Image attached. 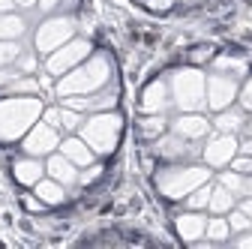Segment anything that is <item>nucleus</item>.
I'll return each mask as SVG.
<instances>
[{
  "label": "nucleus",
  "mask_w": 252,
  "mask_h": 249,
  "mask_svg": "<svg viewBox=\"0 0 252 249\" xmlns=\"http://www.w3.org/2000/svg\"><path fill=\"white\" fill-rule=\"evenodd\" d=\"M15 6V0H0V12H9Z\"/></svg>",
  "instance_id": "ea45409f"
},
{
  "label": "nucleus",
  "mask_w": 252,
  "mask_h": 249,
  "mask_svg": "<svg viewBox=\"0 0 252 249\" xmlns=\"http://www.w3.org/2000/svg\"><path fill=\"white\" fill-rule=\"evenodd\" d=\"M210 189H213L210 183H201L198 189H192V192L186 195V207H189V210H204V207L210 204Z\"/></svg>",
  "instance_id": "cd10ccee"
},
{
  "label": "nucleus",
  "mask_w": 252,
  "mask_h": 249,
  "mask_svg": "<svg viewBox=\"0 0 252 249\" xmlns=\"http://www.w3.org/2000/svg\"><path fill=\"white\" fill-rule=\"evenodd\" d=\"M240 153H249V156H252V135H249V138L240 144Z\"/></svg>",
  "instance_id": "58836bf2"
},
{
  "label": "nucleus",
  "mask_w": 252,
  "mask_h": 249,
  "mask_svg": "<svg viewBox=\"0 0 252 249\" xmlns=\"http://www.w3.org/2000/svg\"><path fill=\"white\" fill-rule=\"evenodd\" d=\"M39 96H6L0 99V141H18L42 117Z\"/></svg>",
  "instance_id": "f03ea898"
},
{
  "label": "nucleus",
  "mask_w": 252,
  "mask_h": 249,
  "mask_svg": "<svg viewBox=\"0 0 252 249\" xmlns=\"http://www.w3.org/2000/svg\"><path fill=\"white\" fill-rule=\"evenodd\" d=\"M240 108H243V111H252V75H249V81H246L243 90H240Z\"/></svg>",
  "instance_id": "72a5a7b5"
},
{
  "label": "nucleus",
  "mask_w": 252,
  "mask_h": 249,
  "mask_svg": "<svg viewBox=\"0 0 252 249\" xmlns=\"http://www.w3.org/2000/svg\"><path fill=\"white\" fill-rule=\"evenodd\" d=\"M240 210H243V213L249 216V219H252V195H249L246 201H240Z\"/></svg>",
  "instance_id": "4c0bfd02"
},
{
  "label": "nucleus",
  "mask_w": 252,
  "mask_h": 249,
  "mask_svg": "<svg viewBox=\"0 0 252 249\" xmlns=\"http://www.w3.org/2000/svg\"><path fill=\"white\" fill-rule=\"evenodd\" d=\"M237 246H240V249H252V228L237 237Z\"/></svg>",
  "instance_id": "e433bc0d"
},
{
  "label": "nucleus",
  "mask_w": 252,
  "mask_h": 249,
  "mask_svg": "<svg viewBox=\"0 0 252 249\" xmlns=\"http://www.w3.org/2000/svg\"><path fill=\"white\" fill-rule=\"evenodd\" d=\"M111 75H114L111 57L108 54H93V57L84 60V63H78L75 69H69L66 75H60L57 96L66 99V96H87V93H96V90L111 84Z\"/></svg>",
  "instance_id": "f257e3e1"
},
{
  "label": "nucleus",
  "mask_w": 252,
  "mask_h": 249,
  "mask_svg": "<svg viewBox=\"0 0 252 249\" xmlns=\"http://www.w3.org/2000/svg\"><path fill=\"white\" fill-rule=\"evenodd\" d=\"M246 195H252V174H249V180H246Z\"/></svg>",
  "instance_id": "79ce46f5"
},
{
  "label": "nucleus",
  "mask_w": 252,
  "mask_h": 249,
  "mask_svg": "<svg viewBox=\"0 0 252 249\" xmlns=\"http://www.w3.org/2000/svg\"><path fill=\"white\" fill-rule=\"evenodd\" d=\"M69 6H75V0H39L42 12H57V9H69Z\"/></svg>",
  "instance_id": "2f4dec72"
},
{
  "label": "nucleus",
  "mask_w": 252,
  "mask_h": 249,
  "mask_svg": "<svg viewBox=\"0 0 252 249\" xmlns=\"http://www.w3.org/2000/svg\"><path fill=\"white\" fill-rule=\"evenodd\" d=\"M171 105V87L168 81H150L141 93V111L144 114H165V108Z\"/></svg>",
  "instance_id": "f8f14e48"
},
{
  "label": "nucleus",
  "mask_w": 252,
  "mask_h": 249,
  "mask_svg": "<svg viewBox=\"0 0 252 249\" xmlns=\"http://www.w3.org/2000/svg\"><path fill=\"white\" fill-rule=\"evenodd\" d=\"M42 117H45V123H51V126H57V129H81V111H75V108H69V105H63V108H45L42 111Z\"/></svg>",
  "instance_id": "f3484780"
},
{
  "label": "nucleus",
  "mask_w": 252,
  "mask_h": 249,
  "mask_svg": "<svg viewBox=\"0 0 252 249\" xmlns=\"http://www.w3.org/2000/svg\"><path fill=\"white\" fill-rule=\"evenodd\" d=\"M99 174H102V165H93V162H90V165H84V171L78 174V183H84V186H87V183L96 180Z\"/></svg>",
  "instance_id": "473e14b6"
},
{
  "label": "nucleus",
  "mask_w": 252,
  "mask_h": 249,
  "mask_svg": "<svg viewBox=\"0 0 252 249\" xmlns=\"http://www.w3.org/2000/svg\"><path fill=\"white\" fill-rule=\"evenodd\" d=\"M237 99V78L225 72H213L207 78V108L222 111Z\"/></svg>",
  "instance_id": "1a4fd4ad"
},
{
  "label": "nucleus",
  "mask_w": 252,
  "mask_h": 249,
  "mask_svg": "<svg viewBox=\"0 0 252 249\" xmlns=\"http://www.w3.org/2000/svg\"><path fill=\"white\" fill-rule=\"evenodd\" d=\"M228 225H231V231H234V234H243V231H249V228H252V219H249V216H246L240 207H237V210L231 207V210H228Z\"/></svg>",
  "instance_id": "c756f323"
},
{
  "label": "nucleus",
  "mask_w": 252,
  "mask_h": 249,
  "mask_svg": "<svg viewBox=\"0 0 252 249\" xmlns=\"http://www.w3.org/2000/svg\"><path fill=\"white\" fill-rule=\"evenodd\" d=\"M60 153H63L66 159H72L78 168L90 165V162H93V156H96V153L90 150V144H87L84 138H66V141H60Z\"/></svg>",
  "instance_id": "a211bd4d"
},
{
  "label": "nucleus",
  "mask_w": 252,
  "mask_h": 249,
  "mask_svg": "<svg viewBox=\"0 0 252 249\" xmlns=\"http://www.w3.org/2000/svg\"><path fill=\"white\" fill-rule=\"evenodd\" d=\"M123 132V120L114 111H96L81 123V138L90 144L93 153H111L120 141Z\"/></svg>",
  "instance_id": "39448f33"
},
{
  "label": "nucleus",
  "mask_w": 252,
  "mask_h": 249,
  "mask_svg": "<svg viewBox=\"0 0 252 249\" xmlns=\"http://www.w3.org/2000/svg\"><path fill=\"white\" fill-rule=\"evenodd\" d=\"M60 147V135H57V126L51 123H33L30 132L24 135V153L30 156H45V153H54Z\"/></svg>",
  "instance_id": "9d476101"
},
{
  "label": "nucleus",
  "mask_w": 252,
  "mask_h": 249,
  "mask_svg": "<svg viewBox=\"0 0 252 249\" xmlns=\"http://www.w3.org/2000/svg\"><path fill=\"white\" fill-rule=\"evenodd\" d=\"M213 72H225V75H234V78H240V75L246 72V60L222 54V57H216V60H213Z\"/></svg>",
  "instance_id": "393cba45"
},
{
  "label": "nucleus",
  "mask_w": 252,
  "mask_h": 249,
  "mask_svg": "<svg viewBox=\"0 0 252 249\" xmlns=\"http://www.w3.org/2000/svg\"><path fill=\"white\" fill-rule=\"evenodd\" d=\"M45 171H48V177H54V180L63 183V186L78 183V165H75L72 159H66L63 153H54V156L45 162Z\"/></svg>",
  "instance_id": "dca6fc26"
},
{
  "label": "nucleus",
  "mask_w": 252,
  "mask_h": 249,
  "mask_svg": "<svg viewBox=\"0 0 252 249\" xmlns=\"http://www.w3.org/2000/svg\"><path fill=\"white\" fill-rule=\"evenodd\" d=\"M231 168L249 177V174H252V156H249V153H237V156L231 159Z\"/></svg>",
  "instance_id": "7c9ffc66"
},
{
  "label": "nucleus",
  "mask_w": 252,
  "mask_h": 249,
  "mask_svg": "<svg viewBox=\"0 0 252 249\" xmlns=\"http://www.w3.org/2000/svg\"><path fill=\"white\" fill-rule=\"evenodd\" d=\"M90 57V42L87 39H69L66 45H60L57 51H51L48 54V60H45V69H48V75H66L69 69H75L78 63H84V60Z\"/></svg>",
  "instance_id": "0eeeda50"
},
{
  "label": "nucleus",
  "mask_w": 252,
  "mask_h": 249,
  "mask_svg": "<svg viewBox=\"0 0 252 249\" xmlns=\"http://www.w3.org/2000/svg\"><path fill=\"white\" fill-rule=\"evenodd\" d=\"M33 192H36V198H42L45 204H60L63 198H66V186L57 183L54 177H42V180L33 186Z\"/></svg>",
  "instance_id": "aec40b11"
},
{
  "label": "nucleus",
  "mask_w": 252,
  "mask_h": 249,
  "mask_svg": "<svg viewBox=\"0 0 252 249\" xmlns=\"http://www.w3.org/2000/svg\"><path fill=\"white\" fill-rule=\"evenodd\" d=\"M210 126H213V123H210L204 114H198V111H183V114L171 123V132H177V135L186 138V141H201V138L210 135Z\"/></svg>",
  "instance_id": "9b49d317"
},
{
  "label": "nucleus",
  "mask_w": 252,
  "mask_h": 249,
  "mask_svg": "<svg viewBox=\"0 0 252 249\" xmlns=\"http://www.w3.org/2000/svg\"><path fill=\"white\" fill-rule=\"evenodd\" d=\"M36 90H39V84L33 78H27V75H18L12 84H6L9 96H36Z\"/></svg>",
  "instance_id": "a878e982"
},
{
  "label": "nucleus",
  "mask_w": 252,
  "mask_h": 249,
  "mask_svg": "<svg viewBox=\"0 0 252 249\" xmlns=\"http://www.w3.org/2000/svg\"><path fill=\"white\" fill-rule=\"evenodd\" d=\"M72 36H75V21H72L69 15H51V18H45V21L36 27L33 45H36L39 54H51V51H57L60 45H66Z\"/></svg>",
  "instance_id": "423d86ee"
},
{
  "label": "nucleus",
  "mask_w": 252,
  "mask_h": 249,
  "mask_svg": "<svg viewBox=\"0 0 252 249\" xmlns=\"http://www.w3.org/2000/svg\"><path fill=\"white\" fill-rule=\"evenodd\" d=\"M204 237H207V240H213V243H222V240H228V237H231V225H228V219H225L222 213H213L210 219H207Z\"/></svg>",
  "instance_id": "5701e85b"
},
{
  "label": "nucleus",
  "mask_w": 252,
  "mask_h": 249,
  "mask_svg": "<svg viewBox=\"0 0 252 249\" xmlns=\"http://www.w3.org/2000/svg\"><path fill=\"white\" fill-rule=\"evenodd\" d=\"M24 33V18L12 12H0V39H18Z\"/></svg>",
  "instance_id": "b1692460"
},
{
  "label": "nucleus",
  "mask_w": 252,
  "mask_h": 249,
  "mask_svg": "<svg viewBox=\"0 0 252 249\" xmlns=\"http://www.w3.org/2000/svg\"><path fill=\"white\" fill-rule=\"evenodd\" d=\"M195 141H186V138H180L177 132H171V135H159L156 138V153H159L162 159H171V162H183V159H189L195 153V147H192Z\"/></svg>",
  "instance_id": "ddd939ff"
},
{
  "label": "nucleus",
  "mask_w": 252,
  "mask_h": 249,
  "mask_svg": "<svg viewBox=\"0 0 252 249\" xmlns=\"http://www.w3.org/2000/svg\"><path fill=\"white\" fill-rule=\"evenodd\" d=\"M243 129H246V135H252V120H246V126H243Z\"/></svg>",
  "instance_id": "37998d69"
},
{
  "label": "nucleus",
  "mask_w": 252,
  "mask_h": 249,
  "mask_svg": "<svg viewBox=\"0 0 252 249\" xmlns=\"http://www.w3.org/2000/svg\"><path fill=\"white\" fill-rule=\"evenodd\" d=\"M171 3H174V0H147V6L153 12H165V9H171Z\"/></svg>",
  "instance_id": "c9c22d12"
},
{
  "label": "nucleus",
  "mask_w": 252,
  "mask_h": 249,
  "mask_svg": "<svg viewBox=\"0 0 252 249\" xmlns=\"http://www.w3.org/2000/svg\"><path fill=\"white\" fill-rule=\"evenodd\" d=\"M171 87V102L180 111H201L207 105V78L201 69H177L168 81Z\"/></svg>",
  "instance_id": "20e7f679"
},
{
  "label": "nucleus",
  "mask_w": 252,
  "mask_h": 249,
  "mask_svg": "<svg viewBox=\"0 0 252 249\" xmlns=\"http://www.w3.org/2000/svg\"><path fill=\"white\" fill-rule=\"evenodd\" d=\"M210 180V171L207 165H189V162H177V165H168V168H159L156 171V189H159L165 198H186L192 189H198L201 183Z\"/></svg>",
  "instance_id": "7ed1b4c3"
},
{
  "label": "nucleus",
  "mask_w": 252,
  "mask_h": 249,
  "mask_svg": "<svg viewBox=\"0 0 252 249\" xmlns=\"http://www.w3.org/2000/svg\"><path fill=\"white\" fill-rule=\"evenodd\" d=\"M219 183H222L228 192H234V195H243V192H246V174H240V171H234V168L219 174Z\"/></svg>",
  "instance_id": "bb28decb"
},
{
  "label": "nucleus",
  "mask_w": 252,
  "mask_h": 249,
  "mask_svg": "<svg viewBox=\"0 0 252 249\" xmlns=\"http://www.w3.org/2000/svg\"><path fill=\"white\" fill-rule=\"evenodd\" d=\"M12 174H15V180L21 183V186H36L39 180H42V174H45V165H42V156H21V159H15L12 162Z\"/></svg>",
  "instance_id": "2eb2a0df"
},
{
  "label": "nucleus",
  "mask_w": 252,
  "mask_h": 249,
  "mask_svg": "<svg viewBox=\"0 0 252 249\" xmlns=\"http://www.w3.org/2000/svg\"><path fill=\"white\" fill-rule=\"evenodd\" d=\"M183 3H192V0H183Z\"/></svg>",
  "instance_id": "c03bdc74"
},
{
  "label": "nucleus",
  "mask_w": 252,
  "mask_h": 249,
  "mask_svg": "<svg viewBox=\"0 0 252 249\" xmlns=\"http://www.w3.org/2000/svg\"><path fill=\"white\" fill-rule=\"evenodd\" d=\"M237 153H240V144H237L234 132H219V135L207 138L201 156H204L207 168H225V165H231V159L237 156Z\"/></svg>",
  "instance_id": "6e6552de"
},
{
  "label": "nucleus",
  "mask_w": 252,
  "mask_h": 249,
  "mask_svg": "<svg viewBox=\"0 0 252 249\" xmlns=\"http://www.w3.org/2000/svg\"><path fill=\"white\" fill-rule=\"evenodd\" d=\"M18 54H21V45L15 39H0V69L12 66L15 60H18Z\"/></svg>",
  "instance_id": "c85d7f7f"
},
{
  "label": "nucleus",
  "mask_w": 252,
  "mask_h": 249,
  "mask_svg": "<svg viewBox=\"0 0 252 249\" xmlns=\"http://www.w3.org/2000/svg\"><path fill=\"white\" fill-rule=\"evenodd\" d=\"M18 75H21V72L15 69V63H12V66H3V69H0V87H6V84H12V81H15Z\"/></svg>",
  "instance_id": "f704fd0d"
},
{
  "label": "nucleus",
  "mask_w": 252,
  "mask_h": 249,
  "mask_svg": "<svg viewBox=\"0 0 252 249\" xmlns=\"http://www.w3.org/2000/svg\"><path fill=\"white\" fill-rule=\"evenodd\" d=\"M18 6H33V3H39V0H15Z\"/></svg>",
  "instance_id": "a19ab883"
},
{
  "label": "nucleus",
  "mask_w": 252,
  "mask_h": 249,
  "mask_svg": "<svg viewBox=\"0 0 252 249\" xmlns=\"http://www.w3.org/2000/svg\"><path fill=\"white\" fill-rule=\"evenodd\" d=\"M246 126V114L243 108H222V111H216V120H213V129L219 132H240Z\"/></svg>",
  "instance_id": "6ab92c4d"
},
{
  "label": "nucleus",
  "mask_w": 252,
  "mask_h": 249,
  "mask_svg": "<svg viewBox=\"0 0 252 249\" xmlns=\"http://www.w3.org/2000/svg\"><path fill=\"white\" fill-rule=\"evenodd\" d=\"M234 201H237V195L228 192L225 186L219 183V186H213V189H210V204H207V207H210V213H222V216H225V213L234 207Z\"/></svg>",
  "instance_id": "4be33fe9"
},
{
  "label": "nucleus",
  "mask_w": 252,
  "mask_h": 249,
  "mask_svg": "<svg viewBox=\"0 0 252 249\" xmlns=\"http://www.w3.org/2000/svg\"><path fill=\"white\" fill-rule=\"evenodd\" d=\"M165 126H168L165 114H144V117H141V123H138V132H141V138L156 141V138L165 132Z\"/></svg>",
  "instance_id": "412c9836"
},
{
  "label": "nucleus",
  "mask_w": 252,
  "mask_h": 249,
  "mask_svg": "<svg viewBox=\"0 0 252 249\" xmlns=\"http://www.w3.org/2000/svg\"><path fill=\"white\" fill-rule=\"evenodd\" d=\"M174 228H177V237L183 243H198L204 237V228H207V216H201V210H186L174 219Z\"/></svg>",
  "instance_id": "4468645a"
}]
</instances>
